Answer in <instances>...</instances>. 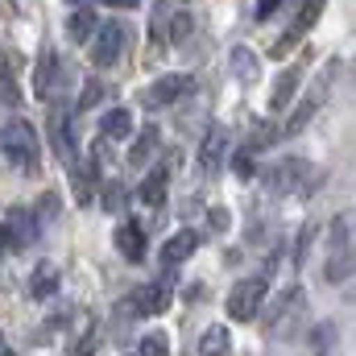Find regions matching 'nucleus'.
<instances>
[{"instance_id": "2eb2a0df", "label": "nucleus", "mask_w": 356, "mask_h": 356, "mask_svg": "<svg viewBox=\"0 0 356 356\" xmlns=\"http://www.w3.org/2000/svg\"><path fill=\"white\" fill-rule=\"evenodd\" d=\"M133 298H137V315H162V311H170V282L162 277V282L137 290Z\"/></svg>"}, {"instance_id": "20e7f679", "label": "nucleus", "mask_w": 356, "mask_h": 356, "mask_svg": "<svg viewBox=\"0 0 356 356\" xmlns=\"http://www.w3.org/2000/svg\"><path fill=\"white\" fill-rule=\"evenodd\" d=\"M266 294H269L266 273H253V277L236 282V286H232V294H228V315H232L236 323L257 319V315H261V307H266Z\"/></svg>"}, {"instance_id": "f03ea898", "label": "nucleus", "mask_w": 356, "mask_h": 356, "mask_svg": "<svg viewBox=\"0 0 356 356\" xmlns=\"http://www.w3.org/2000/svg\"><path fill=\"white\" fill-rule=\"evenodd\" d=\"M0 149H4V158H8L13 166H21V170H33V166L42 162V137H38V129H33L29 120H21V116H13V120L0 124Z\"/></svg>"}, {"instance_id": "aec40b11", "label": "nucleus", "mask_w": 356, "mask_h": 356, "mask_svg": "<svg viewBox=\"0 0 356 356\" xmlns=\"http://www.w3.org/2000/svg\"><path fill=\"white\" fill-rule=\"evenodd\" d=\"M154 154H158V124H145V129L137 133V145L129 149V166H133V170H141Z\"/></svg>"}, {"instance_id": "dca6fc26", "label": "nucleus", "mask_w": 356, "mask_h": 356, "mask_svg": "<svg viewBox=\"0 0 356 356\" xmlns=\"http://www.w3.org/2000/svg\"><path fill=\"white\" fill-rule=\"evenodd\" d=\"M166 191H170V166H158V170L145 175L141 191H137V199H141L145 207H162V203H166Z\"/></svg>"}, {"instance_id": "39448f33", "label": "nucleus", "mask_w": 356, "mask_h": 356, "mask_svg": "<svg viewBox=\"0 0 356 356\" xmlns=\"http://www.w3.org/2000/svg\"><path fill=\"white\" fill-rule=\"evenodd\" d=\"M124 50H129V25L124 21H104L95 29V42H91V63L108 71L124 58Z\"/></svg>"}, {"instance_id": "f704fd0d", "label": "nucleus", "mask_w": 356, "mask_h": 356, "mask_svg": "<svg viewBox=\"0 0 356 356\" xmlns=\"http://www.w3.org/2000/svg\"><path fill=\"white\" fill-rule=\"evenodd\" d=\"M0 75H13V54L0 46Z\"/></svg>"}, {"instance_id": "4468645a", "label": "nucleus", "mask_w": 356, "mask_h": 356, "mask_svg": "<svg viewBox=\"0 0 356 356\" xmlns=\"http://www.w3.org/2000/svg\"><path fill=\"white\" fill-rule=\"evenodd\" d=\"M116 249H120V257L124 261H145V232L133 224V220H124L120 228H116Z\"/></svg>"}, {"instance_id": "f8f14e48", "label": "nucleus", "mask_w": 356, "mask_h": 356, "mask_svg": "<svg viewBox=\"0 0 356 356\" xmlns=\"http://www.w3.org/2000/svg\"><path fill=\"white\" fill-rule=\"evenodd\" d=\"M195 249H199V232L195 228H182V232H175L166 245H162V266L166 269H175V266H182V261H191L195 257Z\"/></svg>"}, {"instance_id": "393cba45", "label": "nucleus", "mask_w": 356, "mask_h": 356, "mask_svg": "<svg viewBox=\"0 0 356 356\" xmlns=\"http://www.w3.org/2000/svg\"><path fill=\"white\" fill-rule=\"evenodd\" d=\"M332 344H336V323H315L311 327V348H315V356H327Z\"/></svg>"}, {"instance_id": "9b49d317", "label": "nucleus", "mask_w": 356, "mask_h": 356, "mask_svg": "<svg viewBox=\"0 0 356 356\" xmlns=\"http://www.w3.org/2000/svg\"><path fill=\"white\" fill-rule=\"evenodd\" d=\"M191 91H195V75H162V79H154V88L145 91V104L149 108H166V104H178Z\"/></svg>"}, {"instance_id": "6ab92c4d", "label": "nucleus", "mask_w": 356, "mask_h": 356, "mask_svg": "<svg viewBox=\"0 0 356 356\" xmlns=\"http://www.w3.org/2000/svg\"><path fill=\"white\" fill-rule=\"evenodd\" d=\"M133 133V112L129 108H112V112H104V120H99V137L108 141H120V137H129Z\"/></svg>"}, {"instance_id": "c9c22d12", "label": "nucleus", "mask_w": 356, "mask_h": 356, "mask_svg": "<svg viewBox=\"0 0 356 356\" xmlns=\"http://www.w3.org/2000/svg\"><path fill=\"white\" fill-rule=\"evenodd\" d=\"M104 4H112V8H137V0H104Z\"/></svg>"}, {"instance_id": "58836bf2", "label": "nucleus", "mask_w": 356, "mask_h": 356, "mask_svg": "<svg viewBox=\"0 0 356 356\" xmlns=\"http://www.w3.org/2000/svg\"><path fill=\"white\" fill-rule=\"evenodd\" d=\"M71 4H75V8H88V0H71Z\"/></svg>"}, {"instance_id": "ea45409f", "label": "nucleus", "mask_w": 356, "mask_h": 356, "mask_svg": "<svg viewBox=\"0 0 356 356\" xmlns=\"http://www.w3.org/2000/svg\"><path fill=\"white\" fill-rule=\"evenodd\" d=\"M353 71H356V63H353Z\"/></svg>"}, {"instance_id": "412c9836", "label": "nucleus", "mask_w": 356, "mask_h": 356, "mask_svg": "<svg viewBox=\"0 0 356 356\" xmlns=\"http://www.w3.org/2000/svg\"><path fill=\"white\" fill-rule=\"evenodd\" d=\"M199 356H232V340H228V327H207L199 336Z\"/></svg>"}, {"instance_id": "0eeeda50", "label": "nucleus", "mask_w": 356, "mask_h": 356, "mask_svg": "<svg viewBox=\"0 0 356 356\" xmlns=\"http://www.w3.org/2000/svg\"><path fill=\"white\" fill-rule=\"evenodd\" d=\"M269 311H273V315H269V323H266V336L269 340H290V332H294L298 319H302V290L290 286L286 294H277V302H273Z\"/></svg>"}, {"instance_id": "c85d7f7f", "label": "nucleus", "mask_w": 356, "mask_h": 356, "mask_svg": "<svg viewBox=\"0 0 356 356\" xmlns=\"http://www.w3.org/2000/svg\"><path fill=\"white\" fill-rule=\"evenodd\" d=\"M315 241V224H307L302 232H298V245H294V266H302L307 261V245Z\"/></svg>"}, {"instance_id": "7ed1b4c3", "label": "nucleus", "mask_w": 356, "mask_h": 356, "mask_svg": "<svg viewBox=\"0 0 356 356\" xmlns=\"http://www.w3.org/2000/svg\"><path fill=\"white\" fill-rule=\"evenodd\" d=\"M33 88H38V95H42L46 104H54V108H58V104H67V91L75 88V83H71V71H67V63H63L54 50H46V54H42Z\"/></svg>"}, {"instance_id": "72a5a7b5", "label": "nucleus", "mask_w": 356, "mask_h": 356, "mask_svg": "<svg viewBox=\"0 0 356 356\" xmlns=\"http://www.w3.org/2000/svg\"><path fill=\"white\" fill-rule=\"evenodd\" d=\"M108 207H116V211L124 207V191H120L116 182H112V191H108Z\"/></svg>"}, {"instance_id": "c756f323", "label": "nucleus", "mask_w": 356, "mask_h": 356, "mask_svg": "<svg viewBox=\"0 0 356 356\" xmlns=\"http://www.w3.org/2000/svg\"><path fill=\"white\" fill-rule=\"evenodd\" d=\"M99 95H104V83H99V79H88V88H83V95H79V112H88Z\"/></svg>"}, {"instance_id": "a211bd4d", "label": "nucleus", "mask_w": 356, "mask_h": 356, "mask_svg": "<svg viewBox=\"0 0 356 356\" xmlns=\"http://www.w3.org/2000/svg\"><path fill=\"white\" fill-rule=\"evenodd\" d=\"M50 141H54V154L67 162V170L75 166V137H71V129H67V116L63 112H54L50 116Z\"/></svg>"}, {"instance_id": "f3484780", "label": "nucleus", "mask_w": 356, "mask_h": 356, "mask_svg": "<svg viewBox=\"0 0 356 356\" xmlns=\"http://www.w3.org/2000/svg\"><path fill=\"white\" fill-rule=\"evenodd\" d=\"M228 67H232L236 83H245V88H253V83L261 79V63H257V54H253L249 46H236L232 58H228Z\"/></svg>"}, {"instance_id": "ddd939ff", "label": "nucleus", "mask_w": 356, "mask_h": 356, "mask_svg": "<svg viewBox=\"0 0 356 356\" xmlns=\"http://www.w3.org/2000/svg\"><path fill=\"white\" fill-rule=\"evenodd\" d=\"M302 71H307V63H290V67L277 75V88H273V95H269V112H286L290 95H294L298 83H302Z\"/></svg>"}, {"instance_id": "473e14b6", "label": "nucleus", "mask_w": 356, "mask_h": 356, "mask_svg": "<svg viewBox=\"0 0 356 356\" xmlns=\"http://www.w3.org/2000/svg\"><path fill=\"white\" fill-rule=\"evenodd\" d=\"M207 224H211L216 232H224V228H228V211H224V207H211V216H207Z\"/></svg>"}, {"instance_id": "b1692460", "label": "nucleus", "mask_w": 356, "mask_h": 356, "mask_svg": "<svg viewBox=\"0 0 356 356\" xmlns=\"http://www.w3.org/2000/svg\"><path fill=\"white\" fill-rule=\"evenodd\" d=\"M67 33H71V42H88L95 33V13L91 8H75L71 21H67Z\"/></svg>"}, {"instance_id": "4be33fe9", "label": "nucleus", "mask_w": 356, "mask_h": 356, "mask_svg": "<svg viewBox=\"0 0 356 356\" xmlns=\"http://www.w3.org/2000/svg\"><path fill=\"white\" fill-rule=\"evenodd\" d=\"M29 290H33V298H50L58 290V269L50 266V261H42V266L33 269V277H29Z\"/></svg>"}, {"instance_id": "e433bc0d", "label": "nucleus", "mask_w": 356, "mask_h": 356, "mask_svg": "<svg viewBox=\"0 0 356 356\" xmlns=\"http://www.w3.org/2000/svg\"><path fill=\"white\" fill-rule=\"evenodd\" d=\"M0 356H13V348H8V344H4V336H0Z\"/></svg>"}, {"instance_id": "a878e982", "label": "nucleus", "mask_w": 356, "mask_h": 356, "mask_svg": "<svg viewBox=\"0 0 356 356\" xmlns=\"http://www.w3.org/2000/svg\"><path fill=\"white\" fill-rule=\"evenodd\" d=\"M232 175L241 178V182H249V178H257V154L245 145V149H236V158H232Z\"/></svg>"}, {"instance_id": "7c9ffc66", "label": "nucleus", "mask_w": 356, "mask_h": 356, "mask_svg": "<svg viewBox=\"0 0 356 356\" xmlns=\"http://www.w3.org/2000/svg\"><path fill=\"white\" fill-rule=\"evenodd\" d=\"M186 33H191V17H186V13H175V21H170V38L182 42Z\"/></svg>"}, {"instance_id": "bb28decb", "label": "nucleus", "mask_w": 356, "mask_h": 356, "mask_svg": "<svg viewBox=\"0 0 356 356\" xmlns=\"http://www.w3.org/2000/svg\"><path fill=\"white\" fill-rule=\"evenodd\" d=\"M141 356H170V340H166V332H149V336L141 340Z\"/></svg>"}, {"instance_id": "2f4dec72", "label": "nucleus", "mask_w": 356, "mask_h": 356, "mask_svg": "<svg viewBox=\"0 0 356 356\" xmlns=\"http://www.w3.org/2000/svg\"><path fill=\"white\" fill-rule=\"evenodd\" d=\"M277 8H282V0H257V21H269Z\"/></svg>"}, {"instance_id": "4c0bfd02", "label": "nucleus", "mask_w": 356, "mask_h": 356, "mask_svg": "<svg viewBox=\"0 0 356 356\" xmlns=\"http://www.w3.org/2000/svg\"><path fill=\"white\" fill-rule=\"evenodd\" d=\"M4 249H8V245H4V232H0V257H4Z\"/></svg>"}, {"instance_id": "1a4fd4ad", "label": "nucleus", "mask_w": 356, "mask_h": 356, "mask_svg": "<svg viewBox=\"0 0 356 356\" xmlns=\"http://www.w3.org/2000/svg\"><path fill=\"white\" fill-rule=\"evenodd\" d=\"M0 232H4V245L8 249H29V245H38V220H33V211L29 207H8V216H4V224H0Z\"/></svg>"}, {"instance_id": "5701e85b", "label": "nucleus", "mask_w": 356, "mask_h": 356, "mask_svg": "<svg viewBox=\"0 0 356 356\" xmlns=\"http://www.w3.org/2000/svg\"><path fill=\"white\" fill-rule=\"evenodd\" d=\"M356 273V249H340V253H332V261H327V282L336 286V282H344V277H353Z\"/></svg>"}, {"instance_id": "423d86ee", "label": "nucleus", "mask_w": 356, "mask_h": 356, "mask_svg": "<svg viewBox=\"0 0 356 356\" xmlns=\"http://www.w3.org/2000/svg\"><path fill=\"white\" fill-rule=\"evenodd\" d=\"M323 4H327V0H307V4L298 8V17H294V21L286 25V33H282V38H277V42L269 46V54H273V58H286V54H294V50L302 46V38H307V33L315 29V21H319Z\"/></svg>"}, {"instance_id": "9d476101", "label": "nucleus", "mask_w": 356, "mask_h": 356, "mask_svg": "<svg viewBox=\"0 0 356 356\" xmlns=\"http://www.w3.org/2000/svg\"><path fill=\"white\" fill-rule=\"evenodd\" d=\"M224 158H228V129L224 124H211L203 133V141H199V170L216 178L220 166H224Z\"/></svg>"}, {"instance_id": "f257e3e1", "label": "nucleus", "mask_w": 356, "mask_h": 356, "mask_svg": "<svg viewBox=\"0 0 356 356\" xmlns=\"http://www.w3.org/2000/svg\"><path fill=\"white\" fill-rule=\"evenodd\" d=\"M319 178H323V170L302 158H277L273 166L261 170L269 195H311V191H319Z\"/></svg>"}, {"instance_id": "6e6552de", "label": "nucleus", "mask_w": 356, "mask_h": 356, "mask_svg": "<svg viewBox=\"0 0 356 356\" xmlns=\"http://www.w3.org/2000/svg\"><path fill=\"white\" fill-rule=\"evenodd\" d=\"M332 71H336V67H327V71L319 75V83H315V91H311V95H302V104L294 108V116L282 124V137H298V133H302V129L319 116V108H323V99H327V91H332Z\"/></svg>"}, {"instance_id": "cd10ccee", "label": "nucleus", "mask_w": 356, "mask_h": 356, "mask_svg": "<svg viewBox=\"0 0 356 356\" xmlns=\"http://www.w3.org/2000/svg\"><path fill=\"white\" fill-rule=\"evenodd\" d=\"M0 104H4V108H17V104H21V88H17L13 75H0Z\"/></svg>"}]
</instances>
